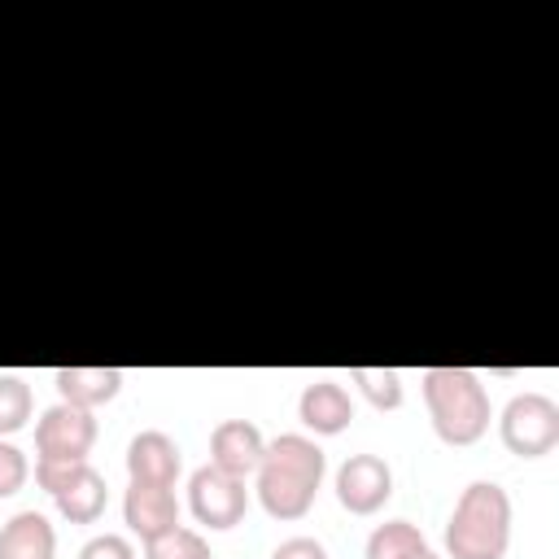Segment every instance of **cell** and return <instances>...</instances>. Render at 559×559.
Returning a JSON list of instances; mask_svg holds the SVG:
<instances>
[{"instance_id": "6da1fadb", "label": "cell", "mask_w": 559, "mask_h": 559, "mask_svg": "<svg viewBox=\"0 0 559 559\" xmlns=\"http://www.w3.org/2000/svg\"><path fill=\"white\" fill-rule=\"evenodd\" d=\"M328 459L323 450L301 432H280L266 441L258 463V502L271 520H301L314 507V493L323 485Z\"/></svg>"}, {"instance_id": "7a4b0ae2", "label": "cell", "mask_w": 559, "mask_h": 559, "mask_svg": "<svg viewBox=\"0 0 559 559\" xmlns=\"http://www.w3.org/2000/svg\"><path fill=\"white\" fill-rule=\"evenodd\" d=\"M511 546V498L493 480H472L445 524L450 559H502Z\"/></svg>"}, {"instance_id": "3957f363", "label": "cell", "mask_w": 559, "mask_h": 559, "mask_svg": "<svg viewBox=\"0 0 559 559\" xmlns=\"http://www.w3.org/2000/svg\"><path fill=\"white\" fill-rule=\"evenodd\" d=\"M424 402L432 415V432L445 445H476L489 432V393L467 367H428Z\"/></svg>"}, {"instance_id": "277c9868", "label": "cell", "mask_w": 559, "mask_h": 559, "mask_svg": "<svg viewBox=\"0 0 559 559\" xmlns=\"http://www.w3.org/2000/svg\"><path fill=\"white\" fill-rule=\"evenodd\" d=\"M498 432H502V445L515 459H542V454H550L559 445V402L537 393V389L515 393L502 406Z\"/></svg>"}, {"instance_id": "5b68a950", "label": "cell", "mask_w": 559, "mask_h": 559, "mask_svg": "<svg viewBox=\"0 0 559 559\" xmlns=\"http://www.w3.org/2000/svg\"><path fill=\"white\" fill-rule=\"evenodd\" d=\"M96 445V415L70 402H57L35 424V454L57 463H87Z\"/></svg>"}, {"instance_id": "8992f818", "label": "cell", "mask_w": 559, "mask_h": 559, "mask_svg": "<svg viewBox=\"0 0 559 559\" xmlns=\"http://www.w3.org/2000/svg\"><path fill=\"white\" fill-rule=\"evenodd\" d=\"M188 507L205 528H236L249 511V489L240 476H227L214 463H205L188 476Z\"/></svg>"}, {"instance_id": "52a82bcc", "label": "cell", "mask_w": 559, "mask_h": 559, "mask_svg": "<svg viewBox=\"0 0 559 559\" xmlns=\"http://www.w3.org/2000/svg\"><path fill=\"white\" fill-rule=\"evenodd\" d=\"M393 498V467L380 454H349L336 467V502L349 515H376Z\"/></svg>"}, {"instance_id": "ba28073f", "label": "cell", "mask_w": 559, "mask_h": 559, "mask_svg": "<svg viewBox=\"0 0 559 559\" xmlns=\"http://www.w3.org/2000/svg\"><path fill=\"white\" fill-rule=\"evenodd\" d=\"M262 450H266V437L253 419H223L214 432H210V463L227 476H249L258 472L262 463Z\"/></svg>"}, {"instance_id": "9c48e42d", "label": "cell", "mask_w": 559, "mask_h": 559, "mask_svg": "<svg viewBox=\"0 0 559 559\" xmlns=\"http://www.w3.org/2000/svg\"><path fill=\"white\" fill-rule=\"evenodd\" d=\"M122 520H127V528L140 542H153V537H162L166 528L179 524V498L166 485H140V480H131L127 493H122Z\"/></svg>"}, {"instance_id": "30bf717a", "label": "cell", "mask_w": 559, "mask_h": 559, "mask_svg": "<svg viewBox=\"0 0 559 559\" xmlns=\"http://www.w3.org/2000/svg\"><path fill=\"white\" fill-rule=\"evenodd\" d=\"M179 467H183L179 445H175L162 428H144V432L131 437V445H127V476H131V480L175 489Z\"/></svg>"}, {"instance_id": "8fae6325", "label": "cell", "mask_w": 559, "mask_h": 559, "mask_svg": "<svg viewBox=\"0 0 559 559\" xmlns=\"http://www.w3.org/2000/svg\"><path fill=\"white\" fill-rule=\"evenodd\" d=\"M297 415H301V424H306L310 432L336 437V432H345L349 419H354V397H349V389L336 384V380H310V384L301 389V397H297Z\"/></svg>"}, {"instance_id": "7c38bea8", "label": "cell", "mask_w": 559, "mask_h": 559, "mask_svg": "<svg viewBox=\"0 0 559 559\" xmlns=\"http://www.w3.org/2000/svg\"><path fill=\"white\" fill-rule=\"evenodd\" d=\"M52 384H57L61 402L96 411V406H105L122 393V371L118 367H57Z\"/></svg>"}, {"instance_id": "4fadbf2b", "label": "cell", "mask_w": 559, "mask_h": 559, "mask_svg": "<svg viewBox=\"0 0 559 559\" xmlns=\"http://www.w3.org/2000/svg\"><path fill=\"white\" fill-rule=\"evenodd\" d=\"M57 511L70 520V524H96L105 515V502H109V489H105V476L92 467V463H79L70 472V480L52 493Z\"/></svg>"}, {"instance_id": "5bb4252c", "label": "cell", "mask_w": 559, "mask_h": 559, "mask_svg": "<svg viewBox=\"0 0 559 559\" xmlns=\"http://www.w3.org/2000/svg\"><path fill=\"white\" fill-rule=\"evenodd\" d=\"M52 555H57V533L48 515L17 511L0 524V559H52Z\"/></svg>"}, {"instance_id": "9a60e30c", "label": "cell", "mask_w": 559, "mask_h": 559, "mask_svg": "<svg viewBox=\"0 0 559 559\" xmlns=\"http://www.w3.org/2000/svg\"><path fill=\"white\" fill-rule=\"evenodd\" d=\"M419 550H428V542L411 520H384L367 537V559H415Z\"/></svg>"}, {"instance_id": "2e32d148", "label": "cell", "mask_w": 559, "mask_h": 559, "mask_svg": "<svg viewBox=\"0 0 559 559\" xmlns=\"http://www.w3.org/2000/svg\"><path fill=\"white\" fill-rule=\"evenodd\" d=\"M349 380L362 389V397L376 406V411H397L402 406V376L393 367H354Z\"/></svg>"}, {"instance_id": "e0dca14e", "label": "cell", "mask_w": 559, "mask_h": 559, "mask_svg": "<svg viewBox=\"0 0 559 559\" xmlns=\"http://www.w3.org/2000/svg\"><path fill=\"white\" fill-rule=\"evenodd\" d=\"M144 559H210V542L197 533V528H166L162 537L144 542Z\"/></svg>"}, {"instance_id": "ac0fdd59", "label": "cell", "mask_w": 559, "mask_h": 559, "mask_svg": "<svg viewBox=\"0 0 559 559\" xmlns=\"http://www.w3.org/2000/svg\"><path fill=\"white\" fill-rule=\"evenodd\" d=\"M31 419V384L17 371H0V437H13Z\"/></svg>"}, {"instance_id": "d6986e66", "label": "cell", "mask_w": 559, "mask_h": 559, "mask_svg": "<svg viewBox=\"0 0 559 559\" xmlns=\"http://www.w3.org/2000/svg\"><path fill=\"white\" fill-rule=\"evenodd\" d=\"M26 476H31V467H26V454H22L13 441H4V437H0V498L17 493V489L26 485Z\"/></svg>"}, {"instance_id": "ffe728a7", "label": "cell", "mask_w": 559, "mask_h": 559, "mask_svg": "<svg viewBox=\"0 0 559 559\" xmlns=\"http://www.w3.org/2000/svg\"><path fill=\"white\" fill-rule=\"evenodd\" d=\"M79 559H135V546L122 533H96L92 542H83Z\"/></svg>"}, {"instance_id": "44dd1931", "label": "cell", "mask_w": 559, "mask_h": 559, "mask_svg": "<svg viewBox=\"0 0 559 559\" xmlns=\"http://www.w3.org/2000/svg\"><path fill=\"white\" fill-rule=\"evenodd\" d=\"M271 559H328V550H323L319 537H288V542L275 546Z\"/></svg>"}, {"instance_id": "7402d4cb", "label": "cell", "mask_w": 559, "mask_h": 559, "mask_svg": "<svg viewBox=\"0 0 559 559\" xmlns=\"http://www.w3.org/2000/svg\"><path fill=\"white\" fill-rule=\"evenodd\" d=\"M415 559H437V555H432V550H419V555H415Z\"/></svg>"}]
</instances>
